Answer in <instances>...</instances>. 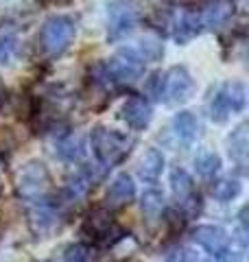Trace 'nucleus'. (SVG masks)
<instances>
[{"instance_id": "f257e3e1", "label": "nucleus", "mask_w": 249, "mask_h": 262, "mask_svg": "<svg viewBox=\"0 0 249 262\" xmlns=\"http://www.w3.org/2000/svg\"><path fill=\"white\" fill-rule=\"evenodd\" d=\"M90 146L101 166L114 168L127 160V155L134 149V138L105 125H96L90 134Z\"/></svg>"}, {"instance_id": "f03ea898", "label": "nucleus", "mask_w": 249, "mask_h": 262, "mask_svg": "<svg viewBox=\"0 0 249 262\" xmlns=\"http://www.w3.org/2000/svg\"><path fill=\"white\" fill-rule=\"evenodd\" d=\"M74 37H77V22H74V18L57 13L44 20L37 35V44L46 59H57L70 48Z\"/></svg>"}, {"instance_id": "7ed1b4c3", "label": "nucleus", "mask_w": 249, "mask_h": 262, "mask_svg": "<svg viewBox=\"0 0 249 262\" xmlns=\"http://www.w3.org/2000/svg\"><path fill=\"white\" fill-rule=\"evenodd\" d=\"M247 105V88L240 81H227V83H219L212 90L210 101H208V112L214 122H227L230 116L240 114Z\"/></svg>"}, {"instance_id": "20e7f679", "label": "nucleus", "mask_w": 249, "mask_h": 262, "mask_svg": "<svg viewBox=\"0 0 249 262\" xmlns=\"http://www.w3.org/2000/svg\"><path fill=\"white\" fill-rule=\"evenodd\" d=\"M81 234L96 247H114L118 241H122L125 229L116 223L107 208H94L83 219Z\"/></svg>"}, {"instance_id": "39448f33", "label": "nucleus", "mask_w": 249, "mask_h": 262, "mask_svg": "<svg viewBox=\"0 0 249 262\" xmlns=\"http://www.w3.org/2000/svg\"><path fill=\"white\" fill-rule=\"evenodd\" d=\"M51 184L53 182L46 164L39 160H29L18 170V177H15V194L24 201H37L48 194Z\"/></svg>"}, {"instance_id": "423d86ee", "label": "nucleus", "mask_w": 249, "mask_h": 262, "mask_svg": "<svg viewBox=\"0 0 249 262\" xmlns=\"http://www.w3.org/2000/svg\"><path fill=\"white\" fill-rule=\"evenodd\" d=\"M105 72L112 85H134L144 75V61L134 51V46L120 48L105 63Z\"/></svg>"}, {"instance_id": "0eeeda50", "label": "nucleus", "mask_w": 249, "mask_h": 262, "mask_svg": "<svg viewBox=\"0 0 249 262\" xmlns=\"http://www.w3.org/2000/svg\"><path fill=\"white\" fill-rule=\"evenodd\" d=\"M171 192L177 210L186 219H193L201 212V194H199L195 179L190 177L186 168L181 166L171 168Z\"/></svg>"}, {"instance_id": "6e6552de", "label": "nucleus", "mask_w": 249, "mask_h": 262, "mask_svg": "<svg viewBox=\"0 0 249 262\" xmlns=\"http://www.w3.org/2000/svg\"><path fill=\"white\" fill-rule=\"evenodd\" d=\"M140 11L136 0H112L107 5V42H120L138 27Z\"/></svg>"}, {"instance_id": "1a4fd4ad", "label": "nucleus", "mask_w": 249, "mask_h": 262, "mask_svg": "<svg viewBox=\"0 0 249 262\" xmlns=\"http://www.w3.org/2000/svg\"><path fill=\"white\" fill-rule=\"evenodd\" d=\"M160 22L177 44H188L203 31L201 20H199V9H193V7H177L173 11H162Z\"/></svg>"}, {"instance_id": "9d476101", "label": "nucleus", "mask_w": 249, "mask_h": 262, "mask_svg": "<svg viewBox=\"0 0 249 262\" xmlns=\"http://www.w3.org/2000/svg\"><path fill=\"white\" fill-rule=\"evenodd\" d=\"M195 92V79L186 66H173L169 72L162 75V94L160 101L166 105H177L188 101Z\"/></svg>"}, {"instance_id": "9b49d317", "label": "nucleus", "mask_w": 249, "mask_h": 262, "mask_svg": "<svg viewBox=\"0 0 249 262\" xmlns=\"http://www.w3.org/2000/svg\"><path fill=\"white\" fill-rule=\"evenodd\" d=\"M61 216V203H55L51 199H37L33 201L27 210V223L29 229L37 238H46L51 232H55Z\"/></svg>"}, {"instance_id": "f8f14e48", "label": "nucleus", "mask_w": 249, "mask_h": 262, "mask_svg": "<svg viewBox=\"0 0 249 262\" xmlns=\"http://www.w3.org/2000/svg\"><path fill=\"white\" fill-rule=\"evenodd\" d=\"M120 116L134 131H144L153 120V107L144 96L131 94L120 107Z\"/></svg>"}, {"instance_id": "ddd939ff", "label": "nucleus", "mask_w": 249, "mask_h": 262, "mask_svg": "<svg viewBox=\"0 0 249 262\" xmlns=\"http://www.w3.org/2000/svg\"><path fill=\"white\" fill-rule=\"evenodd\" d=\"M234 15V3L232 0H205L199 9V20H201V29L217 31L232 20Z\"/></svg>"}, {"instance_id": "4468645a", "label": "nucleus", "mask_w": 249, "mask_h": 262, "mask_svg": "<svg viewBox=\"0 0 249 262\" xmlns=\"http://www.w3.org/2000/svg\"><path fill=\"white\" fill-rule=\"evenodd\" d=\"M193 241L201 249H205L210 256H219V253L227 251V232L219 225H197L193 229Z\"/></svg>"}, {"instance_id": "2eb2a0df", "label": "nucleus", "mask_w": 249, "mask_h": 262, "mask_svg": "<svg viewBox=\"0 0 249 262\" xmlns=\"http://www.w3.org/2000/svg\"><path fill=\"white\" fill-rule=\"evenodd\" d=\"M134 199H136V184H134V179H131L129 173H118L112 179L110 190H107V194H105L107 208H112V210L125 208V206H129Z\"/></svg>"}, {"instance_id": "dca6fc26", "label": "nucleus", "mask_w": 249, "mask_h": 262, "mask_svg": "<svg viewBox=\"0 0 249 262\" xmlns=\"http://www.w3.org/2000/svg\"><path fill=\"white\" fill-rule=\"evenodd\" d=\"M249 125L240 122V125L227 136V153L230 160L240 173H247V162H249Z\"/></svg>"}, {"instance_id": "f3484780", "label": "nucleus", "mask_w": 249, "mask_h": 262, "mask_svg": "<svg viewBox=\"0 0 249 262\" xmlns=\"http://www.w3.org/2000/svg\"><path fill=\"white\" fill-rule=\"evenodd\" d=\"M171 131L181 146H190L199 136V120L193 112L181 110L171 120Z\"/></svg>"}, {"instance_id": "a211bd4d", "label": "nucleus", "mask_w": 249, "mask_h": 262, "mask_svg": "<svg viewBox=\"0 0 249 262\" xmlns=\"http://www.w3.org/2000/svg\"><path fill=\"white\" fill-rule=\"evenodd\" d=\"M164 170V155L157 149H147L138 162V175L147 184H155Z\"/></svg>"}, {"instance_id": "6ab92c4d", "label": "nucleus", "mask_w": 249, "mask_h": 262, "mask_svg": "<svg viewBox=\"0 0 249 262\" xmlns=\"http://www.w3.org/2000/svg\"><path fill=\"white\" fill-rule=\"evenodd\" d=\"M195 170H197L199 177L205 179V182L214 179V177L219 175V170H221V158H219V153H214L210 149L199 151L195 155Z\"/></svg>"}, {"instance_id": "aec40b11", "label": "nucleus", "mask_w": 249, "mask_h": 262, "mask_svg": "<svg viewBox=\"0 0 249 262\" xmlns=\"http://www.w3.org/2000/svg\"><path fill=\"white\" fill-rule=\"evenodd\" d=\"M18 44H20L18 29L13 24H0V63H7L13 59Z\"/></svg>"}, {"instance_id": "412c9836", "label": "nucleus", "mask_w": 249, "mask_h": 262, "mask_svg": "<svg viewBox=\"0 0 249 262\" xmlns=\"http://www.w3.org/2000/svg\"><path fill=\"white\" fill-rule=\"evenodd\" d=\"M240 192H243V184H240L236 177H223V179H219V182L214 184V188H212L214 199L221 201V203L234 201Z\"/></svg>"}, {"instance_id": "4be33fe9", "label": "nucleus", "mask_w": 249, "mask_h": 262, "mask_svg": "<svg viewBox=\"0 0 249 262\" xmlns=\"http://www.w3.org/2000/svg\"><path fill=\"white\" fill-rule=\"evenodd\" d=\"M134 51L140 55V59H142L144 63L147 61H157L164 57V46L157 37H144L140 39L138 46H134Z\"/></svg>"}, {"instance_id": "5701e85b", "label": "nucleus", "mask_w": 249, "mask_h": 262, "mask_svg": "<svg viewBox=\"0 0 249 262\" xmlns=\"http://www.w3.org/2000/svg\"><path fill=\"white\" fill-rule=\"evenodd\" d=\"M57 151H59V155L66 162H79L83 153H86V146H83V140L79 136H68L57 144Z\"/></svg>"}, {"instance_id": "b1692460", "label": "nucleus", "mask_w": 249, "mask_h": 262, "mask_svg": "<svg viewBox=\"0 0 249 262\" xmlns=\"http://www.w3.org/2000/svg\"><path fill=\"white\" fill-rule=\"evenodd\" d=\"M162 210H164V196L160 190H155V188H149V190L142 194V214L149 219V221H153L162 214Z\"/></svg>"}, {"instance_id": "393cba45", "label": "nucleus", "mask_w": 249, "mask_h": 262, "mask_svg": "<svg viewBox=\"0 0 249 262\" xmlns=\"http://www.w3.org/2000/svg\"><path fill=\"white\" fill-rule=\"evenodd\" d=\"M59 262H90V249L81 243L68 245V247L61 251Z\"/></svg>"}, {"instance_id": "a878e982", "label": "nucleus", "mask_w": 249, "mask_h": 262, "mask_svg": "<svg viewBox=\"0 0 249 262\" xmlns=\"http://www.w3.org/2000/svg\"><path fill=\"white\" fill-rule=\"evenodd\" d=\"M164 262H197V253L190 247H175L166 253Z\"/></svg>"}, {"instance_id": "bb28decb", "label": "nucleus", "mask_w": 249, "mask_h": 262, "mask_svg": "<svg viewBox=\"0 0 249 262\" xmlns=\"http://www.w3.org/2000/svg\"><path fill=\"white\" fill-rule=\"evenodd\" d=\"M162 75L164 72H153L151 77L147 79V94L160 101V94H162Z\"/></svg>"}, {"instance_id": "cd10ccee", "label": "nucleus", "mask_w": 249, "mask_h": 262, "mask_svg": "<svg viewBox=\"0 0 249 262\" xmlns=\"http://www.w3.org/2000/svg\"><path fill=\"white\" fill-rule=\"evenodd\" d=\"M15 144H18V138L13 136V129L0 127V151H13Z\"/></svg>"}]
</instances>
